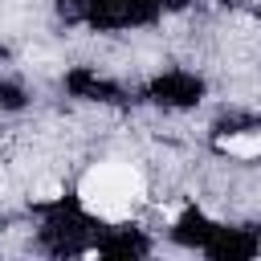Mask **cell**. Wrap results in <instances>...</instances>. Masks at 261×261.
Returning a JSON list of instances; mask_svg holds the SVG:
<instances>
[{
  "label": "cell",
  "instance_id": "6da1fadb",
  "mask_svg": "<svg viewBox=\"0 0 261 261\" xmlns=\"http://www.w3.org/2000/svg\"><path fill=\"white\" fill-rule=\"evenodd\" d=\"M147 196V179L130 163H98L82 175L77 200L98 220H126Z\"/></svg>",
  "mask_w": 261,
  "mask_h": 261
},
{
  "label": "cell",
  "instance_id": "7a4b0ae2",
  "mask_svg": "<svg viewBox=\"0 0 261 261\" xmlns=\"http://www.w3.org/2000/svg\"><path fill=\"white\" fill-rule=\"evenodd\" d=\"M216 147H220L224 155H237V159H257V155H261V130L224 135V139H216Z\"/></svg>",
  "mask_w": 261,
  "mask_h": 261
},
{
  "label": "cell",
  "instance_id": "3957f363",
  "mask_svg": "<svg viewBox=\"0 0 261 261\" xmlns=\"http://www.w3.org/2000/svg\"><path fill=\"white\" fill-rule=\"evenodd\" d=\"M57 196H61V184H53V179H45V184L33 188V200H57Z\"/></svg>",
  "mask_w": 261,
  "mask_h": 261
}]
</instances>
